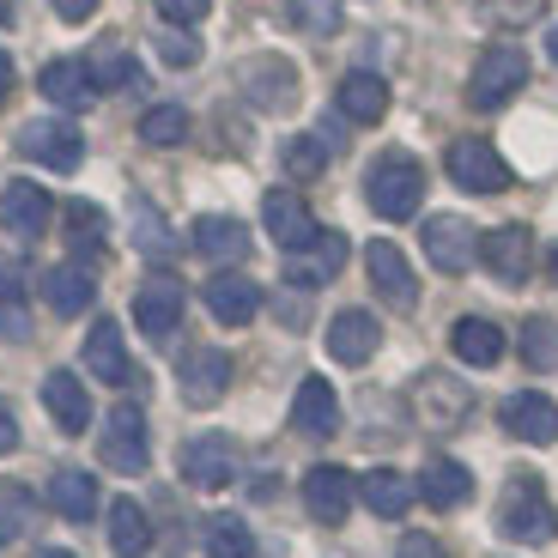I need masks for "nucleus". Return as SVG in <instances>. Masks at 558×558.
Segmentation results:
<instances>
[{
  "label": "nucleus",
  "instance_id": "50",
  "mask_svg": "<svg viewBox=\"0 0 558 558\" xmlns=\"http://www.w3.org/2000/svg\"><path fill=\"white\" fill-rule=\"evenodd\" d=\"M31 558H73L68 546H43V553H31Z\"/></svg>",
  "mask_w": 558,
  "mask_h": 558
},
{
  "label": "nucleus",
  "instance_id": "33",
  "mask_svg": "<svg viewBox=\"0 0 558 558\" xmlns=\"http://www.w3.org/2000/svg\"><path fill=\"white\" fill-rule=\"evenodd\" d=\"M61 225H68V243H73V255H80V267L92 262V255H104V238H110V219H104V213L92 207V201H68Z\"/></svg>",
  "mask_w": 558,
  "mask_h": 558
},
{
  "label": "nucleus",
  "instance_id": "6",
  "mask_svg": "<svg viewBox=\"0 0 558 558\" xmlns=\"http://www.w3.org/2000/svg\"><path fill=\"white\" fill-rule=\"evenodd\" d=\"M468 407H474V389L456 383L449 371H425L413 383V418L425 432H456L461 418H468Z\"/></svg>",
  "mask_w": 558,
  "mask_h": 558
},
{
  "label": "nucleus",
  "instance_id": "24",
  "mask_svg": "<svg viewBox=\"0 0 558 558\" xmlns=\"http://www.w3.org/2000/svg\"><path fill=\"white\" fill-rule=\"evenodd\" d=\"M43 98L56 104V110H85V104H98V80H92V68L85 61H49V68L37 73Z\"/></svg>",
  "mask_w": 558,
  "mask_h": 558
},
{
  "label": "nucleus",
  "instance_id": "7",
  "mask_svg": "<svg viewBox=\"0 0 558 558\" xmlns=\"http://www.w3.org/2000/svg\"><path fill=\"white\" fill-rule=\"evenodd\" d=\"M444 165H449V182L468 189V195H504L510 189V165L498 158L492 140H456Z\"/></svg>",
  "mask_w": 558,
  "mask_h": 558
},
{
  "label": "nucleus",
  "instance_id": "17",
  "mask_svg": "<svg viewBox=\"0 0 558 558\" xmlns=\"http://www.w3.org/2000/svg\"><path fill=\"white\" fill-rule=\"evenodd\" d=\"M364 274H371V286H377L395 310L418 304V279H413V267H407V255L395 250V243H364Z\"/></svg>",
  "mask_w": 558,
  "mask_h": 558
},
{
  "label": "nucleus",
  "instance_id": "10",
  "mask_svg": "<svg viewBox=\"0 0 558 558\" xmlns=\"http://www.w3.org/2000/svg\"><path fill=\"white\" fill-rule=\"evenodd\" d=\"M182 480L195 492H225L231 480H238V444L231 437H189L182 444Z\"/></svg>",
  "mask_w": 558,
  "mask_h": 558
},
{
  "label": "nucleus",
  "instance_id": "14",
  "mask_svg": "<svg viewBox=\"0 0 558 558\" xmlns=\"http://www.w3.org/2000/svg\"><path fill=\"white\" fill-rule=\"evenodd\" d=\"M262 225H267V238H274L286 255H298V250L316 243V219H310L304 195H292V189H267L262 195Z\"/></svg>",
  "mask_w": 558,
  "mask_h": 558
},
{
  "label": "nucleus",
  "instance_id": "3",
  "mask_svg": "<svg viewBox=\"0 0 558 558\" xmlns=\"http://www.w3.org/2000/svg\"><path fill=\"white\" fill-rule=\"evenodd\" d=\"M522 85H529V56H522L517 43H492L486 56H480L474 80H468V104L474 110H498L504 98H517Z\"/></svg>",
  "mask_w": 558,
  "mask_h": 558
},
{
  "label": "nucleus",
  "instance_id": "20",
  "mask_svg": "<svg viewBox=\"0 0 558 558\" xmlns=\"http://www.w3.org/2000/svg\"><path fill=\"white\" fill-rule=\"evenodd\" d=\"M201 298H207L213 322H225V328H243V322H255V310H262V286H255L250 274H213Z\"/></svg>",
  "mask_w": 558,
  "mask_h": 558
},
{
  "label": "nucleus",
  "instance_id": "44",
  "mask_svg": "<svg viewBox=\"0 0 558 558\" xmlns=\"http://www.w3.org/2000/svg\"><path fill=\"white\" fill-rule=\"evenodd\" d=\"M158 56H165L170 68H195V61H201V43H195V37H177V31H170V37H158Z\"/></svg>",
  "mask_w": 558,
  "mask_h": 558
},
{
  "label": "nucleus",
  "instance_id": "15",
  "mask_svg": "<svg viewBox=\"0 0 558 558\" xmlns=\"http://www.w3.org/2000/svg\"><path fill=\"white\" fill-rule=\"evenodd\" d=\"M480 262L492 267V279L522 286V279L534 274V238H529V225H498V231H486V238H480Z\"/></svg>",
  "mask_w": 558,
  "mask_h": 558
},
{
  "label": "nucleus",
  "instance_id": "36",
  "mask_svg": "<svg viewBox=\"0 0 558 558\" xmlns=\"http://www.w3.org/2000/svg\"><path fill=\"white\" fill-rule=\"evenodd\" d=\"M140 140L146 146H182L189 140V110L182 104H153V110L140 116Z\"/></svg>",
  "mask_w": 558,
  "mask_h": 558
},
{
  "label": "nucleus",
  "instance_id": "26",
  "mask_svg": "<svg viewBox=\"0 0 558 558\" xmlns=\"http://www.w3.org/2000/svg\"><path fill=\"white\" fill-rule=\"evenodd\" d=\"M418 498L432 504V510H461V504L474 498V474L449 456H432L425 474H418Z\"/></svg>",
  "mask_w": 558,
  "mask_h": 558
},
{
  "label": "nucleus",
  "instance_id": "43",
  "mask_svg": "<svg viewBox=\"0 0 558 558\" xmlns=\"http://www.w3.org/2000/svg\"><path fill=\"white\" fill-rule=\"evenodd\" d=\"M153 7H158L165 25H201V19L213 13V0H153Z\"/></svg>",
  "mask_w": 558,
  "mask_h": 558
},
{
  "label": "nucleus",
  "instance_id": "42",
  "mask_svg": "<svg viewBox=\"0 0 558 558\" xmlns=\"http://www.w3.org/2000/svg\"><path fill=\"white\" fill-rule=\"evenodd\" d=\"M134 238H140V250L170 255V231L158 225V213H153V207H140V213H134Z\"/></svg>",
  "mask_w": 558,
  "mask_h": 558
},
{
  "label": "nucleus",
  "instance_id": "8",
  "mask_svg": "<svg viewBox=\"0 0 558 558\" xmlns=\"http://www.w3.org/2000/svg\"><path fill=\"white\" fill-rule=\"evenodd\" d=\"M238 85H243V98H250L255 110H267V116H279V110H292V104H298V68H292V61H279V56L243 61Z\"/></svg>",
  "mask_w": 558,
  "mask_h": 558
},
{
  "label": "nucleus",
  "instance_id": "48",
  "mask_svg": "<svg viewBox=\"0 0 558 558\" xmlns=\"http://www.w3.org/2000/svg\"><path fill=\"white\" fill-rule=\"evenodd\" d=\"M19 449V418H13V407L0 401V456H13Z\"/></svg>",
  "mask_w": 558,
  "mask_h": 558
},
{
  "label": "nucleus",
  "instance_id": "35",
  "mask_svg": "<svg viewBox=\"0 0 558 558\" xmlns=\"http://www.w3.org/2000/svg\"><path fill=\"white\" fill-rule=\"evenodd\" d=\"M31 522H37V492L19 480H0V546L31 534Z\"/></svg>",
  "mask_w": 558,
  "mask_h": 558
},
{
  "label": "nucleus",
  "instance_id": "39",
  "mask_svg": "<svg viewBox=\"0 0 558 558\" xmlns=\"http://www.w3.org/2000/svg\"><path fill=\"white\" fill-rule=\"evenodd\" d=\"M255 541L243 529V517H213L207 522V558H250Z\"/></svg>",
  "mask_w": 558,
  "mask_h": 558
},
{
  "label": "nucleus",
  "instance_id": "38",
  "mask_svg": "<svg viewBox=\"0 0 558 558\" xmlns=\"http://www.w3.org/2000/svg\"><path fill=\"white\" fill-rule=\"evenodd\" d=\"M522 364L529 371H553L558 364V322H546V316L522 322Z\"/></svg>",
  "mask_w": 558,
  "mask_h": 558
},
{
  "label": "nucleus",
  "instance_id": "40",
  "mask_svg": "<svg viewBox=\"0 0 558 558\" xmlns=\"http://www.w3.org/2000/svg\"><path fill=\"white\" fill-rule=\"evenodd\" d=\"M286 170L292 177H322V165H328V146H322L316 134H298V140H286Z\"/></svg>",
  "mask_w": 558,
  "mask_h": 558
},
{
  "label": "nucleus",
  "instance_id": "2",
  "mask_svg": "<svg viewBox=\"0 0 558 558\" xmlns=\"http://www.w3.org/2000/svg\"><path fill=\"white\" fill-rule=\"evenodd\" d=\"M498 534L517 546H546L558 534V510L546 498V486L534 474H517L498 498Z\"/></svg>",
  "mask_w": 558,
  "mask_h": 558
},
{
  "label": "nucleus",
  "instance_id": "1",
  "mask_svg": "<svg viewBox=\"0 0 558 558\" xmlns=\"http://www.w3.org/2000/svg\"><path fill=\"white\" fill-rule=\"evenodd\" d=\"M364 201H371V213L389 225L413 219L418 201H425V170H418L413 153H383L377 165L364 170Z\"/></svg>",
  "mask_w": 558,
  "mask_h": 558
},
{
  "label": "nucleus",
  "instance_id": "9",
  "mask_svg": "<svg viewBox=\"0 0 558 558\" xmlns=\"http://www.w3.org/2000/svg\"><path fill=\"white\" fill-rule=\"evenodd\" d=\"M425 255L437 274H468L480 262V231L461 213H437V219H425Z\"/></svg>",
  "mask_w": 558,
  "mask_h": 558
},
{
  "label": "nucleus",
  "instance_id": "23",
  "mask_svg": "<svg viewBox=\"0 0 558 558\" xmlns=\"http://www.w3.org/2000/svg\"><path fill=\"white\" fill-rule=\"evenodd\" d=\"M340 267H347V238H340V231H316V243L286 262V279H292V286H328Z\"/></svg>",
  "mask_w": 558,
  "mask_h": 558
},
{
  "label": "nucleus",
  "instance_id": "27",
  "mask_svg": "<svg viewBox=\"0 0 558 558\" xmlns=\"http://www.w3.org/2000/svg\"><path fill=\"white\" fill-rule=\"evenodd\" d=\"M85 371L98 383H134V364H128V347H122V328L116 322H98L85 335Z\"/></svg>",
  "mask_w": 558,
  "mask_h": 558
},
{
  "label": "nucleus",
  "instance_id": "51",
  "mask_svg": "<svg viewBox=\"0 0 558 558\" xmlns=\"http://www.w3.org/2000/svg\"><path fill=\"white\" fill-rule=\"evenodd\" d=\"M7 19H13V0H0V25H7Z\"/></svg>",
  "mask_w": 558,
  "mask_h": 558
},
{
  "label": "nucleus",
  "instance_id": "22",
  "mask_svg": "<svg viewBox=\"0 0 558 558\" xmlns=\"http://www.w3.org/2000/svg\"><path fill=\"white\" fill-rule=\"evenodd\" d=\"M43 407H49V418H56L68 437H80L85 425H92V395H85V383L73 377V371H49V377H43Z\"/></svg>",
  "mask_w": 558,
  "mask_h": 558
},
{
  "label": "nucleus",
  "instance_id": "41",
  "mask_svg": "<svg viewBox=\"0 0 558 558\" xmlns=\"http://www.w3.org/2000/svg\"><path fill=\"white\" fill-rule=\"evenodd\" d=\"M85 68H92L98 92H110V85H134V80H140V68L122 56V49H104V56H98V61H85Z\"/></svg>",
  "mask_w": 558,
  "mask_h": 558
},
{
  "label": "nucleus",
  "instance_id": "18",
  "mask_svg": "<svg viewBox=\"0 0 558 558\" xmlns=\"http://www.w3.org/2000/svg\"><path fill=\"white\" fill-rule=\"evenodd\" d=\"M49 195H43L37 182H7V189H0V225H7V231H13L19 243H37L43 231H49Z\"/></svg>",
  "mask_w": 558,
  "mask_h": 558
},
{
  "label": "nucleus",
  "instance_id": "31",
  "mask_svg": "<svg viewBox=\"0 0 558 558\" xmlns=\"http://www.w3.org/2000/svg\"><path fill=\"white\" fill-rule=\"evenodd\" d=\"M449 347H456L461 364H480V371H486V364L504 359V328L486 316H461L456 328H449Z\"/></svg>",
  "mask_w": 558,
  "mask_h": 558
},
{
  "label": "nucleus",
  "instance_id": "28",
  "mask_svg": "<svg viewBox=\"0 0 558 558\" xmlns=\"http://www.w3.org/2000/svg\"><path fill=\"white\" fill-rule=\"evenodd\" d=\"M195 250L207 262H243L250 255V225L231 219V213H207V219H195Z\"/></svg>",
  "mask_w": 558,
  "mask_h": 558
},
{
  "label": "nucleus",
  "instance_id": "21",
  "mask_svg": "<svg viewBox=\"0 0 558 558\" xmlns=\"http://www.w3.org/2000/svg\"><path fill=\"white\" fill-rule=\"evenodd\" d=\"M292 432L298 437H335L340 432V401L322 377H304L292 395Z\"/></svg>",
  "mask_w": 558,
  "mask_h": 558
},
{
  "label": "nucleus",
  "instance_id": "4",
  "mask_svg": "<svg viewBox=\"0 0 558 558\" xmlns=\"http://www.w3.org/2000/svg\"><path fill=\"white\" fill-rule=\"evenodd\" d=\"M19 153L31 158V165H49V170H80L85 165V134L68 122V116H37V122L19 128Z\"/></svg>",
  "mask_w": 558,
  "mask_h": 558
},
{
  "label": "nucleus",
  "instance_id": "5",
  "mask_svg": "<svg viewBox=\"0 0 558 558\" xmlns=\"http://www.w3.org/2000/svg\"><path fill=\"white\" fill-rule=\"evenodd\" d=\"M98 456H104V468H116V474H146L153 444H146V413H140L134 401L110 407V418H104V437H98Z\"/></svg>",
  "mask_w": 558,
  "mask_h": 558
},
{
  "label": "nucleus",
  "instance_id": "13",
  "mask_svg": "<svg viewBox=\"0 0 558 558\" xmlns=\"http://www.w3.org/2000/svg\"><path fill=\"white\" fill-rule=\"evenodd\" d=\"M177 389L189 407H213L225 389H231V352L219 347H195L177 359Z\"/></svg>",
  "mask_w": 558,
  "mask_h": 558
},
{
  "label": "nucleus",
  "instance_id": "47",
  "mask_svg": "<svg viewBox=\"0 0 558 558\" xmlns=\"http://www.w3.org/2000/svg\"><path fill=\"white\" fill-rule=\"evenodd\" d=\"M49 7H56V13L68 19V25H85V19L98 13V0H49Z\"/></svg>",
  "mask_w": 558,
  "mask_h": 558
},
{
  "label": "nucleus",
  "instance_id": "32",
  "mask_svg": "<svg viewBox=\"0 0 558 558\" xmlns=\"http://www.w3.org/2000/svg\"><path fill=\"white\" fill-rule=\"evenodd\" d=\"M110 546H116V558H146L153 553V522H146V510H140L134 498L110 504Z\"/></svg>",
  "mask_w": 558,
  "mask_h": 558
},
{
  "label": "nucleus",
  "instance_id": "53",
  "mask_svg": "<svg viewBox=\"0 0 558 558\" xmlns=\"http://www.w3.org/2000/svg\"><path fill=\"white\" fill-rule=\"evenodd\" d=\"M553 61H558V25H553Z\"/></svg>",
  "mask_w": 558,
  "mask_h": 558
},
{
  "label": "nucleus",
  "instance_id": "52",
  "mask_svg": "<svg viewBox=\"0 0 558 558\" xmlns=\"http://www.w3.org/2000/svg\"><path fill=\"white\" fill-rule=\"evenodd\" d=\"M553 286H558V243H553Z\"/></svg>",
  "mask_w": 558,
  "mask_h": 558
},
{
  "label": "nucleus",
  "instance_id": "25",
  "mask_svg": "<svg viewBox=\"0 0 558 558\" xmlns=\"http://www.w3.org/2000/svg\"><path fill=\"white\" fill-rule=\"evenodd\" d=\"M43 298H49V310L56 316H85L92 310V298H98V279H92V267L80 262H61L43 274Z\"/></svg>",
  "mask_w": 558,
  "mask_h": 558
},
{
  "label": "nucleus",
  "instance_id": "46",
  "mask_svg": "<svg viewBox=\"0 0 558 558\" xmlns=\"http://www.w3.org/2000/svg\"><path fill=\"white\" fill-rule=\"evenodd\" d=\"M292 13H298V25H310V31H328V25H335V13H328L322 0H292Z\"/></svg>",
  "mask_w": 558,
  "mask_h": 558
},
{
  "label": "nucleus",
  "instance_id": "49",
  "mask_svg": "<svg viewBox=\"0 0 558 558\" xmlns=\"http://www.w3.org/2000/svg\"><path fill=\"white\" fill-rule=\"evenodd\" d=\"M13 98V56H7V49H0V104Z\"/></svg>",
  "mask_w": 558,
  "mask_h": 558
},
{
  "label": "nucleus",
  "instance_id": "19",
  "mask_svg": "<svg viewBox=\"0 0 558 558\" xmlns=\"http://www.w3.org/2000/svg\"><path fill=\"white\" fill-rule=\"evenodd\" d=\"M383 347V322L371 316V310H340L335 322H328V352H335L340 364H371Z\"/></svg>",
  "mask_w": 558,
  "mask_h": 558
},
{
  "label": "nucleus",
  "instance_id": "34",
  "mask_svg": "<svg viewBox=\"0 0 558 558\" xmlns=\"http://www.w3.org/2000/svg\"><path fill=\"white\" fill-rule=\"evenodd\" d=\"M359 498L371 504V510H377V517H407V504H413L418 492L407 486V480L395 474V468H371V474L359 480Z\"/></svg>",
  "mask_w": 558,
  "mask_h": 558
},
{
  "label": "nucleus",
  "instance_id": "12",
  "mask_svg": "<svg viewBox=\"0 0 558 558\" xmlns=\"http://www.w3.org/2000/svg\"><path fill=\"white\" fill-rule=\"evenodd\" d=\"M352 498H359V480H352L347 468H335V461H322V468L304 474V510L322 529H340V522L352 517Z\"/></svg>",
  "mask_w": 558,
  "mask_h": 558
},
{
  "label": "nucleus",
  "instance_id": "16",
  "mask_svg": "<svg viewBox=\"0 0 558 558\" xmlns=\"http://www.w3.org/2000/svg\"><path fill=\"white\" fill-rule=\"evenodd\" d=\"M498 425L510 437H522V444H558V407H553V395H541V389L510 395V401L498 407Z\"/></svg>",
  "mask_w": 558,
  "mask_h": 558
},
{
  "label": "nucleus",
  "instance_id": "11",
  "mask_svg": "<svg viewBox=\"0 0 558 558\" xmlns=\"http://www.w3.org/2000/svg\"><path fill=\"white\" fill-rule=\"evenodd\" d=\"M182 304H189V292H182L177 274H153L146 286L134 292V322L146 340H170L182 322Z\"/></svg>",
  "mask_w": 558,
  "mask_h": 558
},
{
  "label": "nucleus",
  "instance_id": "45",
  "mask_svg": "<svg viewBox=\"0 0 558 558\" xmlns=\"http://www.w3.org/2000/svg\"><path fill=\"white\" fill-rule=\"evenodd\" d=\"M395 558H449V553L437 546V534H407V541L395 546Z\"/></svg>",
  "mask_w": 558,
  "mask_h": 558
},
{
  "label": "nucleus",
  "instance_id": "29",
  "mask_svg": "<svg viewBox=\"0 0 558 558\" xmlns=\"http://www.w3.org/2000/svg\"><path fill=\"white\" fill-rule=\"evenodd\" d=\"M340 116H352L359 128L383 122L389 116V80L383 73H347L340 80Z\"/></svg>",
  "mask_w": 558,
  "mask_h": 558
},
{
  "label": "nucleus",
  "instance_id": "37",
  "mask_svg": "<svg viewBox=\"0 0 558 558\" xmlns=\"http://www.w3.org/2000/svg\"><path fill=\"white\" fill-rule=\"evenodd\" d=\"M0 340H31V304L19 274H0Z\"/></svg>",
  "mask_w": 558,
  "mask_h": 558
},
{
  "label": "nucleus",
  "instance_id": "30",
  "mask_svg": "<svg viewBox=\"0 0 558 558\" xmlns=\"http://www.w3.org/2000/svg\"><path fill=\"white\" fill-rule=\"evenodd\" d=\"M49 504H56V517H68V522H92L98 517V480L85 474V468H56Z\"/></svg>",
  "mask_w": 558,
  "mask_h": 558
}]
</instances>
